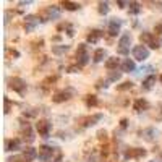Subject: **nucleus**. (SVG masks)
I'll return each instance as SVG.
<instances>
[{
    "mask_svg": "<svg viewBox=\"0 0 162 162\" xmlns=\"http://www.w3.org/2000/svg\"><path fill=\"white\" fill-rule=\"evenodd\" d=\"M8 86L18 94H24L26 92V81L23 78H18V76H13V78L8 80Z\"/></svg>",
    "mask_w": 162,
    "mask_h": 162,
    "instance_id": "1",
    "label": "nucleus"
},
{
    "mask_svg": "<svg viewBox=\"0 0 162 162\" xmlns=\"http://www.w3.org/2000/svg\"><path fill=\"white\" fill-rule=\"evenodd\" d=\"M76 62L80 66H84L89 62V54H88V45L86 44H80L78 50H76Z\"/></svg>",
    "mask_w": 162,
    "mask_h": 162,
    "instance_id": "2",
    "label": "nucleus"
},
{
    "mask_svg": "<svg viewBox=\"0 0 162 162\" xmlns=\"http://www.w3.org/2000/svg\"><path fill=\"white\" fill-rule=\"evenodd\" d=\"M55 152H57V149L55 148H50V146H41L39 148V152H37V157H39V160H44V162H47V160H52V157L55 156Z\"/></svg>",
    "mask_w": 162,
    "mask_h": 162,
    "instance_id": "3",
    "label": "nucleus"
},
{
    "mask_svg": "<svg viewBox=\"0 0 162 162\" xmlns=\"http://www.w3.org/2000/svg\"><path fill=\"white\" fill-rule=\"evenodd\" d=\"M130 44H131V36H130V34H123L120 39H118V49H117V52H118L120 55H127Z\"/></svg>",
    "mask_w": 162,
    "mask_h": 162,
    "instance_id": "4",
    "label": "nucleus"
},
{
    "mask_svg": "<svg viewBox=\"0 0 162 162\" xmlns=\"http://www.w3.org/2000/svg\"><path fill=\"white\" fill-rule=\"evenodd\" d=\"M133 57H135L136 60H139V62H143V60H146L148 57H149V49L146 45H135L133 47Z\"/></svg>",
    "mask_w": 162,
    "mask_h": 162,
    "instance_id": "5",
    "label": "nucleus"
},
{
    "mask_svg": "<svg viewBox=\"0 0 162 162\" xmlns=\"http://www.w3.org/2000/svg\"><path fill=\"white\" fill-rule=\"evenodd\" d=\"M139 41H141L143 45H149V47H152V49H159V42L154 39V36H152L151 33H141Z\"/></svg>",
    "mask_w": 162,
    "mask_h": 162,
    "instance_id": "6",
    "label": "nucleus"
},
{
    "mask_svg": "<svg viewBox=\"0 0 162 162\" xmlns=\"http://www.w3.org/2000/svg\"><path fill=\"white\" fill-rule=\"evenodd\" d=\"M71 94H73V89H63V91H57L54 96H52V101L55 104H60V102H65V101H68L71 97Z\"/></svg>",
    "mask_w": 162,
    "mask_h": 162,
    "instance_id": "7",
    "label": "nucleus"
},
{
    "mask_svg": "<svg viewBox=\"0 0 162 162\" xmlns=\"http://www.w3.org/2000/svg\"><path fill=\"white\" fill-rule=\"evenodd\" d=\"M50 128H52V125H50L49 120H39L36 123V130H37V133H39L41 136H49Z\"/></svg>",
    "mask_w": 162,
    "mask_h": 162,
    "instance_id": "8",
    "label": "nucleus"
},
{
    "mask_svg": "<svg viewBox=\"0 0 162 162\" xmlns=\"http://www.w3.org/2000/svg\"><path fill=\"white\" fill-rule=\"evenodd\" d=\"M42 13H44V20H42V21L54 20V18H59V16H60V10H59V7H55V5L47 7Z\"/></svg>",
    "mask_w": 162,
    "mask_h": 162,
    "instance_id": "9",
    "label": "nucleus"
},
{
    "mask_svg": "<svg viewBox=\"0 0 162 162\" xmlns=\"http://www.w3.org/2000/svg\"><path fill=\"white\" fill-rule=\"evenodd\" d=\"M37 23H39V16L28 15V16L24 18V29H26V33H31L34 28L37 26Z\"/></svg>",
    "mask_w": 162,
    "mask_h": 162,
    "instance_id": "10",
    "label": "nucleus"
},
{
    "mask_svg": "<svg viewBox=\"0 0 162 162\" xmlns=\"http://www.w3.org/2000/svg\"><path fill=\"white\" fill-rule=\"evenodd\" d=\"M146 156V151L143 148H133V149H128L125 152V157L130 159V157H135V159H139V157H144Z\"/></svg>",
    "mask_w": 162,
    "mask_h": 162,
    "instance_id": "11",
    "label": "nucleus"
},
{
    "mask_svg": "<svg viewBox=\"0 0 162 162\" xmlns=\"http://www.w3.org/2000/svg\"><path fill=\"white\" fill-rule=\"evenodd\" d=\"M120 28H122V21L118 18H113V20L109 23V34L110 36H117L120 33Z\"/></svg>",
    "mask_w": 162,
    "mask_h": 162,
    "instance_id": "12",
    "label": "nucleus"
},
{
    "mask_svg": "<svg viewBox=\"0 0 162 162\" xmlns=\"http://www.w3.org/2000/svg\"><path fill=\"white\" fill-rule=\"evenodd\" d=\"M133 109H135L136 112H144V110L149 109V102H148L146 99L139 97V99L135 101V104H133Z\"/></svg>",
    "mask_w": 162,
    "mask_h": 162,
    "instance_id": "13",
    "label": "nucleus"
},
{
    "mask_svg": "<svg viewBox=\"0 0 162 162\" xmlns=\"http://www.w3.org/2000/svg\"><path fill=\"white\" fill-rule=\"evenodd\" d=\"M21 146V141L18 138H13V139H7L5 141V151H18Z\"/></svg>",
    "mask_w": 162,
    "mask_h": 162,
    "instance_id": "14",
    "label": "nucleus"
},
{
    "mask_svg": "<svg viewBox=\"0 0 162 162\" xmlns=\"http://www.w3.org/2000/svg\"><path fill=\"white\" fill-rule=\"evenodd\" d=\"M104 36V33L102 31H99V29H92L89 34H88V37H86V41L88 42H91V44H96V42H99L101 41V37Z\"/></svg>",
    "mask_w": 162,
    "mask_h": 162,
    "instance_id": "15",
    "label": "nucleus"
},
{
    "mask_svg": "<svg viewBox=\"0 0 162 162\" xmlns=\"http://www.w3.org/2000/svg\"><path fill=\"white\" fill-rule=\"evenodd\" d=\"M102 118V113H94V115L91 117H86V118H83V127H92V125H96V123Z\"/></svg>",
    "mask_w": 162,
    "mask_h": 162,
    "instance_id": "16",
    "label": "nucleus"
},
{
    "mask_svg": "<svg viewBox=\"0 0 162 162\" xmlns=\"http://www.w3.org/2000/svg\"><path fill=\"white\" fill-rule=\"evenodd\" d=\"M23 157H24L28 162H33V160L37 157V151H36L34 148H26V149L23 151Z\"/></svg>",
    "mask_w": 162,
    "mask_h": 162,
    "instance_id": "17",
    "label": "nucleus"
},
{
    "mask_svg": "<svg viewBox=\"0 0 162 162\" xmlns=\"http://www.w3.org/2000/svg\"><path fill=\"white\" fill-rule=\"evenodd\" d=\"M118 65H120V59H117V57H109V59L106 60V68L107 70H115L117 71Z\"/></svg>",
    "mask_w": 162,
    "mask_h": 162,
    "instance_id": "18",
    "label": "nucleus"
},
{
    "mask_svg": "<svg viewBox=\"0 0 162 162\" xmlns=\"http://www.w3.org/2000/svg\"><path fill=\"white\" fill-rule=\"evenodd\" d=\"M21 135L24 136V139H28V143H33L34 141V136H33V131H31V127L28 125H23L21 127Z\"/></svg>",
    "mask_w": 162,
    "mask_h": 162,
    "instance_id": "19",
    "label": "nucleus"
},
{
    "mask_svg": "<svg viewBox=\"0 0 162 162\" xmlns=\"http://www.w3.org/2000/svg\"><path fill=\"white\" fill-rule=\"evenodd\" d=\"M135 68H136V66H135V62H133V60L125 59V60L122 62V70H123V71L131 73V71H135Z\"/></svg>",
    "mask_w": 162,
    "mask_h": 162,
    "instance_id": "20",
    "label": "nucleus"
},
{
    "mask_svg": "<svg viewBox=\"0 0 162 162\" xmlns=\"http://www.w3.org/2000/svg\"><path fill=\"white\" fill-rule=\"evenodd\" d=\"M62 7L65 8V10H68V12H75V10H78V8H80V3L70 2V0H65V2H62Z\"/></svg>",
    "mask_w": 162,
    "mask_h": 162,
    "instance_id": "21",
    "label": "nucleus"
},
{
    "mask_svg": "<svg viewBox=\"0 0 162 162\" xmlns=\"http://www.w3.org/2000/svg\"><path fill=\"white\" fill-rule=\"evenodd\" d=\"M154 84H156V76L154 75H149L148 78L143 81V89H151Z\"/></svg>",
    "mask_w": 162,
    "mask_h": 162,
    "instance_id": "22",
    "label": "nucleus"
},
{
    "mask_svg": "<svg viewBox=\"0 0 162 162\" xmlns=\"http://www.w3.org/2000/svg\"><path fill=\"white\" fill-rule=\"evenodd\" d=\"M106 50H104V49H97L96 52H94V57H92V60L94 62H96V63H99V62H102L104 59H106Z\"/></svg>",
    "mask_w": 162,
    "mask_h": 162,
    "instance_id": "23",
    "label": "nucleus"
},
{
    "mask_svg": "<svg viewBox=\"0 0 162 162\" xmlns=\"http://www.w3.org/2000/svg\"><path fill=\"white\" fill-rule=\"evenodd\" d=\"M128 12H130V15H138V13L141 12L139 3H138V2H130V5H128Z\"/></svg>",
    "mask_w": 162,
    "mask_h": 162,
    "instance_id": "24",
    "label": "nucleus"
},
{
    "mask_svg": "<svg viewBox=\"0 0 162 162\" xmlns=\"http://www.w3.org/2000/svg\"><path fill=\"white\" fill-rule=\"evenodd\" d=\"M68 49H70V45H63V44H62V45H54V47H52V52L57 54V55H62V54H65Z\"/></svg>",
    "mask_w": 162,
    "mask_h": 162,
    "instance_id": "25",
    "label": "nucleus"
},
{
    "mask_svg": "<svg viewBox=\"0 0 162 162\" xmlns=\"http://www.w3.org/2000/svg\"><path fill=\"white\" fill-rule=\"evenodd\" d=\"M57 80H59V76H57V75H54V76H49V78H45L44 81H42V88H49L50 86V84H54Z\"/></svg>",
    "mask_w": 162,
    "mask_h": 162,
    "instance_id": "26",
    "label": "nucleus"
},
{
    "mask_svg": "<svg viewBox=\"0 0 162 162\" xmlns=\"http://www.w3.org/2000/svg\"><path fill=\"white\" fill-rule=\"evenodd\" d=\"M97 104H99V101H97L96 96H91V94H89V96H86V106L88 107H96Z\"/></svg>",
    "mask_w": 162,
    "mask_h": 162,
    "instance_id": "27",
    "label": "nucleus"
},
{
    "mask_svg": "<svg viewBox=\"0 0 162 162\" xmlns=\"http://www.w3.org/2000/svg\"><path fill=\"white\" fill-rule=\"evenodd\" d=\"M97 10H99L101 15H107L109 13V3L107 2H99V8H97Z\"/></svg>",
    "mask_w": 162,
    "mask_h": 162,
    "instance_id": "28",
    "label": "nucleus"
},
{
    "mask_svg": "<svg viewBox=\"0 0 162 162\" xmlns=\"http://www.w3.org/2000/svg\"><path fill=\"white\" fill-rule=\"evenodd\" d=\"M131 88H133V83H131V81H125V83L118 84L117 91H128V89H131Z\"/></svg>",
    "mask_w": 162,
    "mask_h": 162,
    "instance_id": "29",
    "label": "nucleus"
},
{
    "mask_svg": "<svg viewBox=\"0 0 162 162\" xmlns=\"http://www.w3.org/2000/svg\"><path fill=\"white\" fill-rule=\"evenodd\" d=\"M120 76H122V73H120V71H112V73L109 75V81H118V80H120Z\"/></svg>",
    "mask_w": 162,
    "mask_h": 162,
    "instance_id": "30",
    "label": "nucleus"
},
{
    "mask_svg": "<svg viewBox=\"0 0 162 162\" xmlns=\"http://www.w3.org/2000/svg\"><path fill=\"white\" fill-rule=\"evenodd\" d=\"M7 162H28L23 156H13V157H10V159H7Z\"/></svg>",
    "mask_w": 162,
    "mask_h": 162,
    "instance_id": "31",
    "label": "nucleus"
},
{
    "mask_svg": "<svg viewBox=\"0 0 162 162\" xmlns=\"http://www.w3.org/2000/svg\"><path fill=\"white\" fill-rule=\"evenodd\" d=\"M97 138H99V141H107V131L106 130L97 131Z\"/></svg>",
    "mask_w": 162,
    "mask_h": 162,
    "instance_id": "32",
    "label": "nucleus"
},
{
    "mask_svg": "<svg viewBox=\"0 0 162 162\" xmlns=\"http://www.w3.org/2000/svg\"><path fill=\"white\" fill-rule=\"evenodd\" d=\"M80 68H81L80 65H71V66H68V68H66V71H68V73H78Z\"/></svg>",
    "mask_w": 162,
    "mask_h": 162,
    "instance_id": "33",
    "label": "nucleus"
},
{
    "mask_svg": "<svg viewBox=\"0 0 162 162\" xmlns=\"http://www.w3.org/2000/svg\"><path fill=\"white\" fill-rule=\"evenodd\" d=\"M156 36H159V39L162 41V24H157V26H156Z\"/></svg>",
    "mask_w": 162,
    "mask_h": 162,
    "instance_id": "34",
    "label": "nucleus"
},
{
    "mask_svg": "<svg viewBox=\"0 0 162 162\" xmlns=\"http://www.w3.org/2000/svg\"><path fill=\"white\" fill-rule=\"evenodd\" d=\"M66 34H68L70 37H73V34H75V33H73V28H71L70 24H66Z\"/></svg>",
    "mask_w": 162,
    "mask_h": 162,
    "instance_id": "35",
    "label": "nucleus"
},
{
    "mask_svg": "<svg viewBox=\"0 0 162 162\" xmlns=\"http://www.w3.org/2000/svg\"><path fill=\"white\" fill-rule=\"evenodd\" d=\"M117 5H118L120 8H125V7H128L130 3H128V2H123V0H118V2H117Z\"/></svg>",
    "mask_w": 162,
    "mask_h": 162,
    "instance_id": "36",
    "label": "nucleus"
},
{
    "mask_svg": "<svg viewBox=\"0 0 162 162\" xmlns=\"http://www.w3.org/2000/svg\"><path fill=\"white\" fill-rule=\"evenodd\" d=\"M127 125H128V120H127V118H122L120 127H122V128H127Z\"/></svg>",
    "mask_w": 162,
    "mask_h": 162,
    "instance_id": "37",
    "label": "nucleus"
},
{
    "mask_svg": "<svg viewBox=\"0 0 162 162\" xmlns=\"http://www.w3.org/2000/svg\"><path fill=\"white\" fill-rule=\"evenodd\" d=\"M5 112L7 113L10 112V101H8V99H5Z\"/></svg>",
    "mask_w": 162,
    "mask_h": 162,
    "instance_id": "38",
    "label": "nucleus"
},
{
    "mask_svg": "<svg viewBox=\"0 0 162 162\" xmlns=\"http://www.w3.org/2000/svg\"><path fill=\"white\" fill-rule=\"evenodd\" d=\"M160 81H162V75H160Z\"/></svg>",
    "mask_w": 162,
    "mask_h": 162,
    "instance_id": "39",
    "label": "nucleus"
}]
</instances>
